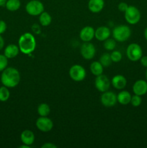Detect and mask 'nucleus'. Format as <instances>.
Listing matches in <instances>:
<instances>
[{
	"instance_id": "35",
	"label": "nucleus",
	"mask_w": 147,
	"mask_h": 148,
	"mask_svg": "<svg viewBox=\"0 0 147 148\" xmlns=\"http://www.w3.org/2000/svg\"><path fill=\"white\" fill-rule=\"evenodd\" d=\"M4 40L1 35H0V51L4 48Z\"/></svg>"
},
{
	"instance_id": "15",
	"label": "nucleus",
	"mask_w": 147,
	"mask_h": 148,
	"mask_svg": "<svg viewBox=\"0 0 147 148\" xmlns=\"http://www.w3.org/2000/svg\"><path fill=\"white\" fill-rule=\"evenodd\" d=\"M111 84L115 89L122 90L126 86V78L123 75H117L112 77V80H111Z\"/></svg>"
},
{
	"instance_id": "16",
	"label": "nucleus",
	"mask_w": 147,
	"mask_h": 148,
	"mask_svg": "<svg viewBox=\"0 0 147 148\" xmlns=\"http://www.w3.org/2000/svg\"><path fill=\"white\" fill-rule=\"evenodd\" d=\"M105 6L104 0H89L88 2V8L93 13H98L102 11Z\"/></svg>"
},
{
	"instance_id": "17",
	"label": "nucleus",
	"mask_w": 147,
	"mask_h": 148,
	"mask_svg": "<svg viewBox=\"0 0 147 148\" xmlns=\"http://www.w3.org/2000/svg\"><path fill=\"white\" fill-rule=\"evenodd\" d=\"M20 139L23 144L31 146L35 141V134L30 130H25L21 133Z\"/></svg>"
},
{
	"instance_id": "19",
	"label": "nucleus",
	"mask_w": 147,
	"mask_h": 148,
	"mask_svg": "<svg viewBox=\"0 0 147 148\" xmlns=\"http://www.w3.org/2000/svg\"><path fill=\"white\" fill-rule=\"evenodd\" d=\"M131 97L132 95L128 91L122 90L117 95V100L121 105H128L131 103Z\"/></svg>"
},
{
	"instance_id": "28",
	"label": "nucleus",
	"mask_w": 147,
	"mask_h": 148,
	"mask_svg": "<svg viewBox=\"0 0 147 148\" xmlns=\"http://www.w3.org/2000/svg\"><path fill=\"white\" fill-rule=\"evenodd\" d=\"M141 103H142V98H141V97L140 96V95H135V94L134 95H132L131 100V103L133 106H139L141 104Z\"/></svg>"
},
{
	"instance_id": "23",
	"label": "nucleus",
	"mask_w": 147,
	"mask_h": 148,
	"mask_svg": "<svg viewBox=\"0 0 147 148\" xmlns=\"http://www.w3.org/2000/svg\"><path fill=\"white\" fill-rule=\"evenodd\" d=\"M50 113V108L47 103H41L37 107V114L40 116H48Z\"/></svg>"
},
{
	"instance_id": "34",
	"label": "nucleus",
	"mask_w": 147,
	"mask_h": 148,
	"mask_svg": "<svg viewBox=\"0 0 147 148\" xmlns=\"http://www.w3.org/2000/svg\"><path fill=\"white\" fill-rule=\"evenodd\" d=\"M42 148H56L57 146L56 145L53 144V143H45L44 145H42Z\"/></svg>"
},
{
	"instance_id": "10",
	"label": "nucleus",
	"mask_w": 147,
	"mask_h": 148,
	"mask_svg": "<svg viewBox=\"0 0 147 148\" xmlns=\"http://www.w3.org/2000/svg\"><path fill=\"white\" fill-rule=\"evenodd\" d=\"M36 127L42 132H48L53 129V123L48 116H40L36 121Z\"/></svg>"
},
{
	"instance_id": "33",
	"label": "nucleus",
	"mask_w": 147,
	"mask_h": 148,
	"mask_svg": "<svg viewBox=\"0 0 147 148\" xmlns=\"http://www.w3.org/2000/svg\"><path fill=\"white\" fill-rule=\"evenodd\" d=\"M141 65L144 67H147V56H142L140 59Z\"/></svg>"
},
{
	"instance_id": "20",
	"label": "nucleus",
	"mask_w": 147,
	"mask_h": 148,
	"mask_svg": "<svg viewBox=\"0 0 147 148\" xmlns=\"http://www.w3.org/2000/svg\"><path fill=\"white\" fill-rule=\"evenodd\" d=\"M104 66L99 62H93L90 65V71L95 76H99L103 73Z\"/></svg>"
},
{
	"instance_id": "9",
	"label": "nucleus",
	"mask_w": 147,
	"mask_h": 148,
	"mask_svg": "<svg viewBox=\"0 0 147 148\" xmlns=\"http://www.w3.org/2000/svg\"><path fill=\"white\" fill-rule=\"evenodd\" d=\"M80 53L84 59L89 60L93 59L95 56L96 53V49L92 43L89 42H84L81 46Z\"/></svg>"
},
{
	"instance_id": "36",
	"label": "nucleus",
	"mask_w": 147,
	"mask_h": 148,
	"mask_svg": "<svg viewBox=\"0 0 147 148\" xmlns=\"http://www.w3.org/2000/svg\"><path fill=\"white\" fill-rule=\"evenodd\" d=\"M6 2H7V0H0V7L5 6Z\"/></svg>"
},
{
	"instance_id": "5",
	"label": "nucleus",
	"mask_w": 147,
	"mask_h": 148,
	"mask_svg": "<svg viewBox=\"0 0 147 148\" xmlns=\"http://www.w3.org/2000/svg\"><path fill=\"white\" fill-rule=\"evenodd\" d=\"M25 10L30 15H40L44 11V5L39 0H31L26 4Z\"/></svg>"
},
{
	"instance_id": "37",
	"label": "nucleus",
	"mask_w": 147,
	"mask_h": 148,
	"mask_svg": "<svg viewBox=\"0 0 147 148\" xmlns=\"http://www.w3.org/2000/svg\"><path fill=\"white\" fill-rule=\"evenodd\" d=\"M20 148H30V146H29V145H24V144H23L22 145L20 146Z\"/></svg>"
},
{
	"instance_id": "12",
	"label": "nucleus",
	"mask_w": 147,
	"mask_h": 148,
	"mask_svg": "<svg viewBox=\"0 0 147 148\" xmlns=\"http://www.w3.org/2000/svg\"><path fill=\"white\" fill-rule=\"evenodd\" d=\"M95 29L91 26H85L81 30L79 37L84 42H89L95 37Z\"/></svg>"
},
{
	"instance_id": "39",
	"label": "nucleus",
	"mask_w": 147,
	"mask_h": 148,
	"mask_svg": "<svg viewBox=\"0 0 147 148\" xmlns=\"http://www.w3.org/2000/svg\"><path fill=\"white\" fill-rule=\"evenodd\" d=\"M145 76H146V81H147V67H146V70Z\"/></svg>"
},
{
	"instance_id": "11",
	"label": "nucleus",
	"mask_w": 147,
	"mask_h": 148,
	"mask_svg": "<svg viewBox=\"0 0 147 148\" xmlns=\"http://www.w3.org/2000/svg\"><path fill=\"white\" fill-rule=\"evenodd\" d=\"M95 85L97 90H99V92H104L108 90V89L110 88V82L106 75L102 74L99 76H97L95 80Z\"/></svg>"
},
{
	"instance_id": "1",
	"label": "nucleus",
	"mask_w": 147,
	"mask_h": 148,
	"mask_svg": "<svg viewBox=\"0 0 147 148\" xmlns=\"http://www.w3.org/2000/svg\"><path fill=\"white\" fill-rule=\"evenodd\" d=\"M20 82V74L14 67H7L1 72V82L8 88H15Z\"/></svg>"
},
{
	"instance_id": "2",
	"label": "nucleus",
	"mask_w": 147,
	"mask_h": 148,
	"mask_svg": "<svg viewBox=\"0 0 147 148\" xmlns=\"http://www.w3.org/2000/svg\"><path fill=\"white\" fill-rule=\"evenodd\" d=\"M20 51L24 54H30L36 48V40L34 36L30 33H24L18 40Z\"/></svg>"
},
{
	"instance_id": "21",
	"label": "nucleus",
	"mask_w": 147,
	"mask_h": 148,
	"mask_svg": "<svg viewBox=\"0 0 147 148\" xmlns=\"http://www.w3.org/2000/svg\"><path fill=\"white\" fill-rule=\"evenodd\" d=\"M21 2L20 0H7L5 7L10 12H15L20 8Z\"/></svg>"
},
{
	"instance_id": "6",
	"label": "nucleus",
	"mask_w": 147,
	"mask_h": 148,
	"mask_svg": "<svg viewBox=\"0 0 147 148\" xmlns=\"http://www.w3.org/2000/svg\"><path fill=\"white\" fill-rule=\"evenodd\" d=\"M127 57L131 62H137L140 60L143 56V51L141 46L137 43H131L128 46L126 50Z\"/></svg>"
},
{
	"instance_id": "24",
	"label": "nucleus",
	"mask_w": 147,
	"mask_h": 148,
	"mask_svg": "<svg viewBox=\"0 0 147 148\" xmlns=\"http://www.w3.org/2000/svg\"><path fill=\"white\" fill-rule=\"evenodd\" d=\"M10 97V92L7 87L3 86L0 87V101L1 102H5L8 101Z\"/></svg>"
},
{
	"instance_id": "8",
	"label": "nucleus",
	"mask_w": 147,
	"mask_h": 148,
	"mask_svg": "<svg viewBox=\"0 0 147 148\" xmlns=\"http://www.w3.org/2000/svg\"><path fill=\"white\" fill-rule=\"evenodd\" d=\"M101 103L102 105L105 107H112L117 103L118 100H117V95L111 91H105L102 92L100 98Z\"/></svg>"
},
{
	"instance_id": "4",
	"label": "nucleus",
	"mask_w": 147,
	"mask_h": 148,
	"mask_svg": "<svg viewBox=\"0 0 147 148\" xmlns=\"http://www.w3.org/2000/svg\"><path fill=\"white\" fill-rule=\"evenodd\" d=\"M125 19L131 25H135L141 20V12L135 6H128L125 12Z\"/></svg>"
},
{
	"instance_id": "18",
	"label": "nucleus",
	"mask_w": 147,
	"mask_h": 148,
	"mask_svg": "<svg viewBox=\"0 0 147 148\" xmlns=\"http://www.w3.org/2000/svg\"><path fill=\"white\" fill-rule=\"evenodd\" d=\"M19 52H20L19 46L11 43V44H9L8 46H6V48L4 49V55L7 59H13L18 55Z\"/></svg>"
},
{
	"instance_id": "38",
	"label": "nucleus",
	"mask_w": 147,
	"mask_h": 148,
	"mask_svg": "<svg viewBox=\"0 0 147 148\" xmlns=\"http://www.w3.org/2000/svg\"><path fill=\"white\" fill-rule=\"evenodd\" d=\"M144 37H145V39L147 40V27L144 30Z\"/></svg>"
},
{
	"instance_id": "30",
	"label": "nucleus",
	"mask_w": 147,
	"mask_h": 148,
	"mask_svg": "<svg viewBox=\"0 0 147 148\" xmlns=\"http://www.w3.org/2000/svg\"><path fill=\"white\" fill-rule=\"evenodd\" d=\"M7 23L2 20H0V35L3 34L7 30Z\"/></svg>"
},
{
	"instance_id": "14",
	"label": "nucleus",
	"mask_w": 147,
	"mask_h": 148,
	"mask_svg": "<svg viewBox=\"0 0 147 148\" xmlns=\"http://www.w3.org/2000/svg\"><path fill=\"white\" fill-rule=\"evenodd\" d=\"M110 36V30L106 26H100L95 32V37L99 41H105Z\"/></svg>"
},
{
	"instance_id": "31",
	"label": "nucleus",
	"mask_w": 147,
	"mask_h": 148,
	"mask_svg": "<svg viewBox=\"0 0 147 148\" xmlns=\"http://www.w3.org/2000/svg\"><path fill=\"white\" fill-rule=\"evenodd\" d=\"M128 5L127 3L125 2H120L118 6V10H120V12H125L126 11V10L128 9Z\"/></svg>"
},
{
	"instance_id": "3",
	"label": "nucleus",
	"mask_w": 147,
	"mask_h": 148,
	"mask_svg": "<svg viewBox=\"0 0 147 148\" xmlns=\"http://www.w3.org/2000/svg\"><path fill=\"white\" fill-rule=\"evenodd\" d=\"M131 28L125 25L116 26L112 30V36L114 39L118 42L126 41L131 37Z\"/></svg>"
},
{
	"instance_id": "26",
	"label": "nucleus",
	"mask_w": 147,
	"mask_h": 148,
	"mask_svg": "<svg viewBox=\"0 0 147 148\" xmlns=\"http://www.w3.org/2000/svg\"><path fill=\"white\" fill-rule=\"evenodd\" d=\"M115 46H116V40L115 39L109 38H108L104 42V48L108 51L114 50Z\"/></svg>"
},
{
	"instance_id": "7",
	"label": "nucleus",
	"mask_w": 147,
	"mask_h": 148,
	"mask_svg": "<svg viewBox=\"0 0 147 148\" xmlns=\"http://www.w3.org/2000/svg\"><path fill=\"white\" fill-rule=\"evenodd\" d=\"M86 70L79 64H74L69 69V76L75 82H81L86 77Z\"/></svg>"
},
{
	"instance_id": "27",
	"label": "nucleus",
	"mask_w": 147,
	"mask_h": 148,
	"mask_svg": "<svg viewBox=\"0 0 147 148\" xmlns=\"http://www.w3.org/2000/svg\"><path fill=\"white\" fill-rule=\"evenodd\" d=\"M110 57L112 59V62H115V63H118L120 62L122 59V53H120L118 51H113L112 53H110Z\"/></svg>"
},
{
	"instance_id": "13",
	"label": "nucleus",
	"mask_w": 147,
	"mask_h": 148,
	"mask_svg": "<svg viewBox=\"0 0 147 148\" xmlns=\"http://www.w3.org/2000/svg\"><path fill=\"white\" fill-rule=\"evenodd\" d=\"M133 91L135 95H142L147 93V81L144 79L137 80L133 85Z\"/></svg>"
},
{
	"instance_id": "22",
	"label": "nucleus",
	"mask_w": 147,
	"mask_h": 148,
	"mask_svg": "<svg viewBox=\"0 0 147 148\" xmlns=\"http://www.w3.org/2000/svg\"><path fill=\"white\" fill-rule=\"evenodd\" d=\"M39 21H40V25L43 27H46V26H48L51 23L52 18L50 14H49L47 12L43 11L41 14H40V17H39Z\"/></svg>"
},
{
	"instance_id": "25",
	"label": "nucleus",
	"mask_w": 147,
	"mask_h": 148,
	"mask_svg": "<svg viewBox=\"0 0 147 148\" xmlns=\"http://www.w3.org/2000/svg\"><path fill=\"white\" fill-rule=\"evenodd\" d=\"M99 62L102 64L104 67H108L109 66H110L112 62L110 57V54L108 53H103L99 58Z\"/></svg>"
},
{
	"instance_id": "29",
	"label": "nucleus",
	"mask_w": 147,
	"mask_h": 148,
	"mask_svg": "<svg viewBox=\"0 0 147 148\" xmlns=\"http://www.w3.org/2000/svg\"><path fill=\"white\" fill-rule=\"evenodd\" d=\"M8 65V59L4 54H0V72L7 67Z\"/></svg>"
},
{
	"instance_id": "32",
	"label": "nucleus",
	"mask_w": 147,
	"mask_h": 148,
	"mask_svg": "<svg viewBox=\"0 0 147 148\" xmlns=\"http://www.w3.org/2000/svg\"><path fill=\"white\" fill-rule=\"evenodd\" d=\"M32 30L33 31V33H36V34L40 33V32H41V29H40L39 25H37V24L33 25V26H32Z\"/></svg>"
}]
</instances>
